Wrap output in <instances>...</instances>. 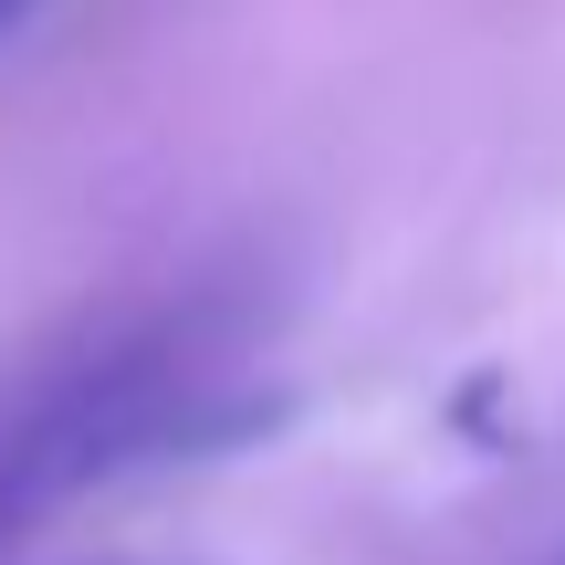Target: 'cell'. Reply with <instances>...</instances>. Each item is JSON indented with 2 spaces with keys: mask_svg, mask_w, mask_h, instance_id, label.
<instances>
[{
  "mask_svg": "<svg viewBox=\"0 0 565 565\" xmlns=\"http://www.w3.org/2000/svg\"><path fill=\"white\" fill-rule=\"evenodd\" d=\"M105 565H158V555H105Z\"/></svg>",
  "mask_w": 565,
  "mask_h": 565,
  "instance_id": "2",
  "label": "cell"
},
{
  "mask_svg": "<svg viewBox=\"0 0 565 565\" xmlns=\"http://www.w3.org/2000/svg\"><path fill=\"white\" fill-rule=\"evenodd\" d=\"M0 11H11V0H0Z\"/></svg>",
  "mask_w": 565,
  "mask_h": 565,
  "instance_id": "3",
  "label": "cell"
},
{
  "mask_svg": "<svg viewBox=\"0 0 565 565\" xmlns=\"http://www.w3.org/2000/svg\"><path fill=\"white\" fill-rule=\"evenodd\" d=\"M252 294L242 282H168L147 303H105L53 335L0 387V565H21L53 513L158 461H200L282 419L273 387L242 377Z\"/></svg>",
  "mask_w": 565,
  "mask_h": 565,
  "instance_id": "1",
  "label": "cell"
}]
</instances>
